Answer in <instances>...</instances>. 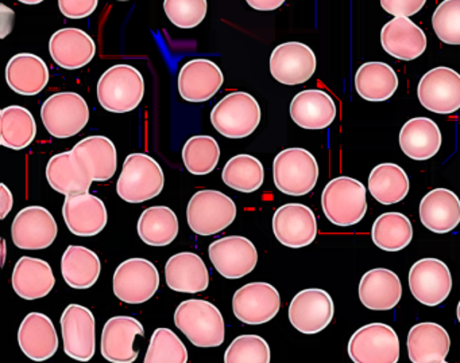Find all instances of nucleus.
Segmentation results:
<instances>
[{
	"instance_id": "1",
	"label": "nucleus",
	"mask_w": 460,
	"mask_h": 363,
	"mask_svg": "<svg viewBox=\"0 0 460 363\" xmlns=\"http://www.w3.org/2000/svg\"><path fill=\"white\" fill-rule=\"evenodd\" d=\"M174 324L196 347H219L225 341L226 325L215 304L201 298L182 301L174 312Z\"/></svg>"
},
{
	"instance_id": "2",
	"label": "nucleus",
	"mask_w": 460,
	"mask_h": 363,
	"mask_svg": "<svg viewBox=\"0 0 460 363\" xmlns=\"http://www.w3.org/2000/svg\"><path fill=\"white\" fill-rule=\"evenodd\" d=\"M165 175L160 163L146 153H130L117 182V193L128 203H144L160 195Z\"/></svg>"
},
{
	"instance_id": "3",
	"label": "nucleus",
	"mask_w": 460,
	"mask_h": 363,
	"mask_svg": "<svg viewBox=\"0 0 460 363\" xmlns=\"http://www.w3.org/2000/svg\"><path fill=\"white\" fill-rule=\"evenodd\" d=\"M98 99L104 109L128 113L137 109L144 99L145 80L141 72L130 65L110 67L98 82Z\"/></svg>"
},
{
	"instance_id": "4",
	"label": "nucleus",
	"mask_w": 460,
	"mask_h": 363,
	"mask_svg": "<svg viewBox=\"0 0 460 363\" xmlns=\"http://www.w3.org/2000/svg\"><path fill=\"white\" fill-rule=\"evenodd\" d=\"M322 207L332 225L341 228L357 225L367 212L366 187L354 177H335L323 190Z\"/></svg>"
},
{
	"instance_id": "5",
	"label": "nucleus",
	"mask_w": 460,
	"mask_h": 363,
	"mask_svg": "<svg viewBox=\"0 0 460 363\" xmlns=\"http://www.w3.org/2000/svg\"><path fill=\"white\" fill-rule=\"evenodd\" d=\"M236 214L235 202L217 190L198 191L187 207L190 230L203 237L215 236L226 230L235 220Z\"/></svg>"
},
{
	"instance_id": "6",
	"label": "nucleus",
	"mask_w": 460,
	"mask_h": 363,
	"mask_svg": "<svg viewBox=\"0 0 460 363\" xmlns=\"http://www.w3.org/2000/svg\"><path fill=\"white\" fill-rule=\"evenodd\" d=\"M211 123L223 136L243 139L260 125V104L246 91H234L215 105L211 112Z\"/></svg>"
},
{
	"instance_id": "7",
	"label": "nucleus",
	"mask_w": 460,
	"mask_h": 363,
	"mask_svg": "<svg viewBox=\"0 0 460 363\" xmlns=\"http://www.w3.org/2000/svg\"><path fill=\"white\" fill-rule=\"evenodd\" d=\"M273 179L281 193L305 195L314 190L319 180V164L308 150L287 148L274 158Z\"/></svg>"
},
{
	"instance_id": "8",
	"label": "nucleus",
	"mask_w": 460,
	"mask_h": 363,
	"mask_svg": "<svg viewBox=\"0 0 460 363\" xmlns=\"http://www.w3.org/2000/svg\"><path fill=\"white\" fill-rule=\"evenodd\" d=\"M41 118L53 137L68 139L85 128L90 121V108L79 93L60 91L42 104Z\"/></svg>"
},
{
	"instance_id": "9",
	"label": "nucleus",
	"mask_w": 460,
	"mask_h": 363,
	"mask_svg": "<svg viewBox=\"0 0 460 363\" xmlns=\"http://www.w3.org/2000/svg\"><path fill=\"white\" fill-rule=\"evenodd\" d=\"M349 355L354 363H397L400 339L390 325L371 323L349 338Z\"/></svg>"
},
{
	"instance_id": "10",
	"label": "nucleus",
	"mask_w": 460,
	"mask_h": 363,
	"mask_svg": "<svg viewBox=\"0 0 460 363\" xmlns=\"http://www.w3.org/2000/svg\"><path fill=\"white\" fill-rule=\"evenodd\" d=\"M112 288L123 303H146L160 288V272L146 258H128L115 271Z\"/></svg>"
},
{
	"instance_id": "11",
	"label": "nucleus",
	"mask_w": 460,
	"mask_h": 363,
	"mask_svg": "<svg viewBox=\"0 0 460 363\" xmlns=\"http://www.w3.org/2000/svg\"><path fill=\"white\" fill-rule=\"evenodd\" d=\"M64 352L77 362H90L95 355V316L87 307L69 304L60 319Z\"/></svg>"
},
{
	"instance_id": "12",
	"label": "nucleus",
	"mask_w": 460,
	"mask_h": 363,
	"mask_svg": "<svg viewBox=\"0 0 460 363\" xmlns=\"http://www.w3.org/2000/svg\"><path fill=\"white\" fill-rule=\"evenodd\" d=\"M417 96L425 109L449 115L460 109V74L451 67L440 66L422 75Z\"/></svg>"
},
{
	"instance_id": "13",
	"label": "nucleus",
	"mask_w": 460,
	"mask_h": 363,
	"mask_svg": "<svg viewBox=\"0 0 460 363\" xmlns=\"http://www.w3.org/2000/svg\"><path fill=\"white\" fill-rule=\"evenodd\" d=\"M288 314L298 333L314 335L322 333L332 322L335 306L327 290L308 288L292 298Z\"/></svg>"
},
{
	"instance_id": "14",
	"label": "nucleus",
	"mask_w": 460,
	"mask_h": 363,
	"mask_svg": "<svg viewBox=\"0 0 460 363\" xmlns=\"http://www.w3.org/2000/svg\"><path fill=\"white\" fill-rule=\"evenodd\" d=\"M281 296L269 282H249L239 288L233 298V311L244 324H263L277 316Z\"/></svg>"
},
{
	"instance_id": "15",
	"label": "nucleus",
	"mask_w": 460,
	"mask_h": 363,
	"mask_svg": "<svg viewBox=\"0 0 460 363\" xmlns=\"http://www.w3.org/2000/svg\"><path fill=\"white\" fill-rule=\"evenodd\" d=\"M208 253L212 265L228 280L247 276L258 264L257 247L246 237H223L209 245Z\"/></svg>"
},
{
	"instance_id": "16",
	"label": "nucleus",
	"mask_w": 460,
	"mask_h": 363,
	"mask_svg": "<svg viewBox=\"0 0 460 363\" xmlns=\"http://www.w3.org/2000/svg\"><path fill=\"white\" fill-rule=\"evenodd\" d=\"M409 288L420 303L428 307L438 306L451 293V272L438 258H421L409 271Z\"/></svg>"
},
{
	"instance_id": "17",
	"label": "nucleus",
	"mask_w": 460,
	"mask_h": 363,
	"mask_svg": "<svg viewBox=\"0 0 460 363\" xmlns=\"http://www.w3.org/2000/svg\"><path fill=\"white\" fill-rule=\"evenodd\" d=\"M58 226L49 210L28 206L18 212L12 225L13 242L25 250L47 249L58 238Z\"/></svg>"
},
{
	"instance_id": "18",
	"label": "nucleus",
	"mask_w": 460,
	"mask_h": 363,
	"mask_svg": "<svg viewBox=\"0 0 460 363\" xmlns=\"http://www.w3.org/2000/svg\"><path fill=\"white\" fill-rule=\"evenodd\" d=\"M273 233L284 246L292 249L308 246L317 236L316 215L305 204H284L274 212Z\"/></svg>"
},
{
	"instance_id": "19",
	"label": "nucleus",
	"mask_w": 460,
	"mask_h": 363,
	"mask_svg": "<svg viewBox=\"0 0 460 363\" xmlns=\"http://www.w3.org/2000/svg\"><path fill=\"white\" fill-rule=\"evenodd\" d=\"M316 56L305 43L287 42L277 46L270 56V73L284 85H301L316 72Z\"/></svg>"
},
{
	"instance_id": "20",
	"label": "nucleus",
	"mask_w": 460,
	"mask_h": 363,
	"mask_svg": "<svg viewBox=\"0 0 460 363\" xmlns=\"http://www.w3.org/2000/svg\"><path fill=\"white\" fill-rule=\"evenodd\" d=\"M137 336H145L139 320L131 316H114L107 320L102 331V355L111 363H134L138 350L134 349Z\"/></svg>"
},
{
	"instance_id": "21",
	"label": "nucleus",
	"mask_w": 460,
	"mask_h": 363,
	"mask_svg": "<svg viewBox=\"0 0 460 363\" xmlns=\"http://www.w3.org/2000/svg\"><path fill=\"white\" fill-rule=\"evenodd\" d=\"M63 217L66 228L79 237L98 236L109 220L106 204L93 194L66 196Z\"/></svg>"
},
{
	"instance_id": "22",
	"label": "nucleus",
	"mask_w": 460,
	"mask_h": 363,
	"mask_svg": "<svg viewBox=\"0 0 460 363\" xmlns=\"http://www.w3.org/2000/svg\"><path fill=\"white\" fill-rule=\"evenodd\" d=\"M223 82L222 70L209 59H192L180 69L179 91L185 101H208L219 91Z\"/></svg>"
},
{
	"instance_id": "23",
	"label": "nucleus",
	"mask_w": 460,
	"mask_h": 363,
	"mask_svg": "<svg viewBox=\"0 0 460 363\" xmlns=\"http://www.w3.org/2000/svg\"><path fill=\"white\" fill-rule=\"evenodd\" d=\"M18 343L26 357L36 362L50 359L58 350V335L52 319L41 312L26 315L18 330Z\"/></svg>"
},
{
	"instance_id": "24",
	"label": "nucleus",
	"mask_w": 460,
	"mask_h": 363,
	"mask_svg": "<svg viewBox=\"0 0 460 363\" xmlns=\"http://www.w3.org/2000/svg\"><path fill=\"white\" fill-rule=\"evenodd\" d=\"M49 53L58 66L66 70L80 69L95 56V40L83 30L66 27L50 37Z\"/></svg>"
},
{
	"instance_id": "25",
	"label": "nucleus",
	"mask_w": 460,
	"mask_h": 363,
	"mask_svg": "<svg viewBox=\"0 0 460 363\" xmlns=\"http://www.w3.org/2000/svg\"><path fill=\"white\" fill-rule=\"evenodd\" d=\"M384 50L401 61H413L427 50V35L409 18H393L381 30Z\"/></svg>"
},
{
	"instance_id": "26",
	"label": "nucleus",
	"mask_w": 460,
	"mask_h": 363,
	"mask_svg": "<svg viewBox=\"0 0 460 363\" xmlns=\"http://www.w3.org/2000/svg\"><path fill=\"white\" fill-rule=\"evenodd\" d=\"M290 117L304 129H324L336 117V104L332 97L322 89H308L293 97Z\"/></svg>"
},
{
	"instance_id": "27",
	"label": "nucleus",
	"mask_w": 460,
	"mask_h": 363,
	"mask_svg": "<svg viewBox=\"0 0 460 363\" xmlns=\"http://www.w3.org/2000/svg\"><path fill=\"white\" fill-rule=\"evenodd\" d=\"M402 284L390 269L376 268L366 272L359 282V298L366 308L389 311L400 303Z\"/></svg>"
},
{
	"instance_id": "28",
	"label": "nucleus",
	"mask_w": 460,
	"mask_h": 363,
	"mask_svg": "<svg viewBox=\"0 0 460 363\" xmlns=\"http://www.w3.org/2000/svg\"><path fill=\"white\" fill-rule=\"evenodd\" d=\"M420 220L428 230L446 234L460 223V199L448 188H435L420 202Z\"/></svg>"
},
{
	"instance_id": "29",
	"label": "nucleus",
	"mask_w": 460,
	"mask_h": 363,
	"mask_svg": "<svg viewBox=\"0 0 460 363\" xmlns=\"http://www.w3.org/2000/svg\"><path fill=\"white\" fill-rule=\"evenodd\" d=\"M47 179L53 190L66 196L90 193L93 182L90 172L72 151L50 158L47 166Z\"/></svg>"
},
{
	"instance_id": "30",
	"label": "nucleus",
	"mask_w": 460,
	"mask_h": 363,
	"mask_svg": "<svg viewBox=\"0 0 460 363\" xmlns=\"http://www.w3.org/2000/svg\"><path fill=\"white\" fill-rule=\"evenodd\" d=\"M165 279L172 290L200 293L208 288L209 271L200 255L181 252L169 258L165 265Z\"/></svg>"
},
{
	"instance_id": "31",
	"label": "nucleus",
	"mask_w": 460,
	"mask_h": 363,
	"mask_svg": "<svg viewBox=\"0 0 460 363\" xmlns=\"http://www.w3.org/2000/svg\"><path fill=\"white\" fill-rule=\"evenodd\" d=\"M451 349V338L438 323L413 325L408 333V354L411 363H440Z\"/></svg>"
},
{
	"instance_id": "32",
	"label": "nucleus",
	"mask_w": 460,
	"mask_h": 363,
	"mask_svg": "<svg viewBox=\"0 0 460 363\" xmlns=\"http://www.w3.org/2000/svg\"><path fill=\"white\" fill-rule=\"evenodd\" d=\"M7 85L21 96H37L49 82V67L41 56L15 54L6 67Z\"/></svg>"
},
{
	"instance_id": "33",
	"label": "nucleus",
	"mask_w": 460,
	"mask_h": 363,
	"mask_svg": "<svg viewBox=\"0 0 460 363\" xmlns=\"http://www.w3.org/2000/svg\"><path fill=\"white\" fill-rule=\"evenodd\" d=\"M12 284L20 298L25 300H37L52 292L56 277L49 263L41 258L23 255L15 264Z\"/></svg>"
},
{
	"instance_id": "34",
	"label": "nucleus",
	"mask_w": 460,
	"mask_h": 363,
	"mask_svg": "<svg viewBox=\"0 0 460 363\" xmlns=\"http://www.w3.org/2000/svg\"><path fill=\"white\" fill-rule=\"evenodd\" d=\"M71 151L90 172L93 182H107L117 172V148L109 137L99 134L85 137Z\"/></svg>"
},
{
	"instance_id": "35",
	"label": "nucleus",
	"mask_w": 460,
	"mask_h": 363,
	"mask_svg": "<svg viewBox=\"0 0 460 363\" xmlns=\"http://www.w3.org/2000/svg\"><path fill=\"white\" fill-rule=\"evenodd\" d=\"M400 147L402 152L413 160H428L440 150V128L430 118H411L401 128Z\"/></svg>"
},
{
	"instance_id": "36",
	"label": "nucleus",
	"mask_w": 460,
	"mask_h": 363,
	"mask_svg": "<svg viewBox=\"0 0 460 363\" xmlns=\"http://www.w3.org/2000/svg\"><path fill=\"white\" fill-rule=\"evenodd\" d=\"M101 272V258L93 250L80 245L66 247L61 258V273L69 287L88 290L96 284Z\"/></svg>"
},
{
	"instance_id": "37",
	"label": "nucleus",
	"mask_w": 460,
	"mask_h": 363,
	"mask_svg": "<svg viewBox=\"0 0 460 363\" xmlns=\"http://www.w3.org/2000/svg\"><path fill=\"white\" fill-rule=\"evenodd\" d=\"M397 88V73L385 62H366L355 74V89L366 101H386Z\"/></svg>"
},
{
	"instance_id": "38",
	"label": "nucleus",
	"mask_w": 460,
	"mask_h": 363,
	"mask_svg": "<svg viewBox=\"0 0 460 363\" xmlns=\"http://www.w3.org/2000/svg\"><path fill=\"white\" fill-rule=\"evenodd\" d=\"M37 123L31 110L20 105L6 107L0 112V144L10 150L28 148L36 139Z\"/></svg>"
},
{
	"instance_id": "39",
	"label": "nucleus",
	"mask_w": 460,
	"mask_h": 363,
	"mask_svg": "<svg viewBox=\"0 0 460 363\" xmlns=\"http://www.w3.org/2000/svg\"><path fill=\"white\" fill-rule=\"evenodd\" d=\"M138 236L149 246H168L179 236V218L168 206L145 210L138 220Z\"/></svg>"
},
{
	"instance_id": "40",
	"label": "nucleus",
	"mask_w": 460,
	"mask_h": 363,
	"mask_svg": "<svg viewBox=\"0 0 460 363\" xmlns=\"http://www.w3.org/2000/svg\"><path fill=\"white\" fill-rule=\"evenodd\" d=\"M409 187L408 174L398 164H378L368 177V191L382 204L400 203L408 195Z\"/></svg>"
},
{
	"instance_id": "41",
	"label": "nucleus",
	"mask_w": 460,
	"mask_h": 363,
	"mask_svg": "<svg viewBox=\"0 0 460 363\" xmlns=\"http://www.w3.org/2000/svg\"><path fill=\"white\" fill-rule=\"evenodd\" d=\"M413 238L411 220L401 212H384L376 218L371 229V239L385 252H400Z\"/></svg>"
},
{
	"instance_id": "42",
	"label": "nucleus",
	"mask_w": 460,
	"mask_h": 363,
	"mask_svg": "<svg viewBox=\"0 0 460 363\" xmlns=\"http://www.w3.org/2000/svg\"><path fill=\"white\" fill-rule=\"evenodd\" d=\"M223 182L228 187L250 194L260 190L265 180L263 164L254 156L241 153L226 163L222 172Z\"/></svg>"
},
{
	"instance_id": "43",
	"label": "nucleus",
	"mask_w": 460,
	"mask_h": 363,
	"mask_svg": "<svg viewBox=\"0 0 460 363\" xmlns=\"http://www.w3.org/2000/svg\"><path fill=\"white\" fill-rule=\"evenodd\" d=\"M219 159V144L214 137L207 134L190 137L182 148L185 169L193 175H207L214 171Z\"/></svg>"
},
{
	"instance_id": "44",
	"label": "nucleus",
	"mask_w": 460,
	"mask_h": 363,
	"mask_svg": "<svg viewBox=\"0 0 460 363\" xmlns=\"http://www.w3.org/2000/svg\"><path fill=\"white\" fill-rule=\"evenodd\" d=\"M187 362L188 350L181 339L169 328H157L150 338L144 363Z\"/></svg>"
},
{
	"instance_id": "45",
	"label": "nucleus",
	"mask_w": 460,
	"mask_h": 363,
	"mask_svg": "<svg viewBox=\"0 0 460 363\" xmlns=\"http://www.w3.org/2000/svg\"><path fill=\"white\" fill-rule=\"evenodd\" d=\"M270 346L260 335L238 336L225 352V363H270Z\"/></svg>"
},
{
	"instance_id": "46",
	"label": "nucleus",
	"mask_w": 460,
	"mask_h": 363,
	"mask_svg": "<svg viewBox=\"0 0 460 363\" xmlns=\"http://www.w3.org/2000/svg\"><path fill=\"white\" fill-rule=\"evenodd\" d=\"M432 26L441 42L460 45V0H443L433 13Z\"/></svg>"
},
{
	"instance_id": "47",
	"label": "nucleus",
	"mask_w": 460,
	"mask_h": 363,
	"mask_svg": "<svg viewBox=\"0 0 460 363\" xmlns=\"http://www.w3.org/2000/svg\"><path fill=\"white\" fill-rule=\"evenodd\" d=\"M164 10L169 21L179 29H193L206 19L207 0H165Z\"/></svg>"
},
{
	"instance_id": "48",
	"label": "nucleus",
	"mask_w": 460,
	"mask_h": 363,
	"mask_svg": "<svg viewBox=\"0 0 460 363\" xmlns=\"http://www.w3.org/2000/svg\"><path fill=\"white\" fill-rule=\"evenodd\" d=\"M99 0H58L61 13L69 19H84L93 15Z\"/></svg>"
},
{
	"instance_id": "49",
	"label": "nucleus",
	"mask_w": 460,
	"mask_h": 363,
	"mask_svg": "<svg viewBox=\"0 0 460 363\" xmlns=\"http://www.w3.org/2000/svg\"><path fill=\"white\" fill-rule=\"evenodd\" d=\"M427 0H381L382 8L394 18H409L416 15Z\"/></svg>"
},
{
	"instance_id": "50",
	"label": "nucleus",
	"mask_w": 460,
	"mask_h": 363,
	"mask_svg": "<svg viewBox=\"0 0 460 363\" xmlns=\"http://www.w3.org/2000/svg\"><path fill=\"white\" fill-rule=\"evenodd\" d=\"M14 204V198H13L12 191L9 190L4 183H0V220H4L10 212L13 210Z\"/></svg>"
},
{
	"instance_id": "51",
	"label": "nucleus",
	"mask_w": 460,
	"mask_h": 363,
	"mask_svg": "<svg viewBox=\"0 0 460 363\" xmlns=\"http://www.w3.org/2000/svg\"><path fill=\"white\" fill-rule=\"evenodd\" d=\"M250 7L258 11H274L284 4L285 0H246Z\"/></svg>"
},
{
	"instance_id": "52",
	"label": "nucleus",
	"mask_w": 460,
	"mask_h": 363,
	"mask_svg": "<svg viewBox=\"0 0 460 363\" xmlns=\"http://www.w3.org/2000/svg\"><path fill=\"white\" fill-rule=\"evenodd\" d=\"M18 2L25 3V4H40V3L44 2V0H18Z\"/></svg>"
},
{
	"instance_id": "53",
	"label": "nucleus",
	"mask_w": 460,
	"mask_h": 363,
	"mask_svg": "<svg viewBox=\"0 0 460 363\" xmlns=\"http://www.w3.org/2000/svg\"><path fill=\"white\" fill-rule=\"evenodd\" d=\"M456 316H457V320H459V323H460V301H459V304H457Z\"/></svg>"
},
{
	"instance_id": "54",
	"label": "nucleus",
	"mask_w": 460,
	"mask_h": 363,
	"mask_svg": "<svg viewBox=\"0 0 460 363\" xmlns=\"http://www.w3.org/2000/svg\"><path fill=\"white\" fill-rule=\"evenodd\" d=\"M118 2H128V0H118Z\"/></svg>"
},
{
	"instance_id": "55",
	"label": "nucleus",
	"mask_w": 460,
	"mask_h": 363,
	"mask_svg": "<svg viewBox=\"0 0 460 363\" xmlns=\"http://www.w3.org/2000/svg\"><path fill=\"white\" fill-rule=\"evenodd\" d=\"M440 363H448V362H446V360H444V362H440Z\"/></svg>"
}]
</instances>
